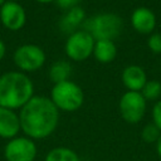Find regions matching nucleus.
Instances as JSON below:
<instances>
[{
    "instance_id": "obj_1",
    "label": "nucleus",
    "mask_w": 161,
    "mask_h": 161,
    "mask_svg": "<svg viewBox=\"0 0 161 161\" xmlns=\"http://www.w3.org/2000/svg\"><path fill=\"white\" fill-rule=\"evenodd\" d=\"M20 126L26 137L42 140L50 136L58 126L59 109L50 98L35 96L20 109Z\"/></svg>"
},
{
    "instance_id": "obj_2",
    "label": "nucleus",
    "mask_w": 161,
    "mask_h": 161,
    "mask_svg": "<svg viewBox=\"0 0 161 161\" xmlns=\"http://www.w3.org/2000/svg\"><path fill=\"white\" fill-rule=\"evenodd\" d=\"M33 98V83L23 73L9 72L0 77V107L16 109Z\"/></svg>"
},
{
    "instance_id": "obj_3",
    "label": "nucleus",
    "mask_w": 161,
    "mask_h": 161,
    "mask_svg": "<svg viewBox=\"0 0 161 161\" xmlns=\"http://www.w3.org/2000/svg\"><path fill=\"white\" fill-rule=\"evenodd\" d=\"M52 102L58 109L65 112H73L80 108L83 104V91L82 88L70 80H64L54 84L50 96Z\"/></svg>"
},
{
    "instance_id": "obj_4",
    "label": "nucleus",
    "mask_w": 161,
    "mask_h": 161,
    "mask_svg": "<svg viewBox=\"0 0 161 161\" xmlns=\"http://www.w3.org/2000/svg\"><path fill=\"white\" fill-rule=\"evenodd\" d=\"M122 29V19L112 13L94 16L89 23V33L96 40H112Z\"/></svg>"
},
{
    "instance_id": "obj_5",
    "label": "nucleus",
    "mask_w": 161,
    "mask_h": 161,
    "mask_svg": "<svg viewBox=\"0 0 161 161\" xmlns=\"http://www.w3.org/2000/svg\"><path fill=\"white\" fill-rule=\"evenodd\" d=\"M94 38L89 31L77 30L73 31L65 43V53L67 55L75 62H80L87 59L94 48Z\"/></svg>"
},
{
    "instance_id": "obj_6",
    "label": "nucleus",
    "mask_w": 161,
    "mask_h": 161,
    "mask_svg": "<svg viewBox=\"0 0 161 161\" xmlns=\"http://www.w3.org/2000/svg\"><path fill=\"white\" fill-rule=\"evenodd\" d=\"M146 112V99L141 92L128 91L119 101V113L128 123H137L142 119Z\"/></svg>"
},
{
    "instance_id": "obj_7",
    "label": "nucleus",
    "mask_w": 161,
    "mask_h": 161,
    "mask_svg": "<svg viewBox=\"0 0 161 161\" xmlns=\"http://www.w3.org/2000/svg\"><path fill=\"white\" fill-rule=\"evenodd\" d=\"M35 142L29 137H14L9 140L4 148L6 161H34L36 157Z\"/></svg>"
},
{
    "instance_id": "obj_8",
    "label": "nucleus",
    "mask_w": 161,
    "mask_h": 161,
    "mask_svg": "<svg viewBox=\"0 0 161 161\" xmlns=\"http://www.w3.org/2000/svg\"><path fill=\"white\" fill-rule=\"evenodd\" d=\"M44 60H45V54L43 49L34 44L21 45L15 50V54H14L15 64L20 69L28 70V72L39 69L44 64Z\"/></svg>"
},
{
    "instance_id": "obj_9",
    "label": "nucleus",
    "mask_w": 161,
    "mask_h": 161,
    "mask_svg": "<svg viewBox=\"0 0 161 161\" xmlns=\"http://www.w3.org/2000/svg\"><path fill=\"white\" fill-rule=\"evenodd\" d=\"M1 23L10 30H18L25 24V11L15 1H6L0 10Z\"/></svg>"
},
{
    "instance_id": "obj_10",
    "label": "nucleus",
    "mask_w": 161,
    "mask_h": 161,
    "mask_svg": "<svg viewBox=\"0 0 161 161\" xmlns=\"http://www.w3.org/2000/svg\"><path fill=\"white\" fill-rule=\"evenodd\" d=\"M21 130L19 116L9 108L0 107V137L11 140Z\"/></svg>"
},
{
    "instance_id": "obj_11",
    "label": "nucleus",
    "mask_w": 161,
    "mask_h": 161,
    "mask_svg": "<svg viewBox=\"0 0 161 161\" xmlns=\"http://www.w3.org/2000/svg\"><path fill=\"white\" fill-rule=\"evenodd\" d=\"M131 23L132 26L141 34H148L153 30L156 25V18L152 10L145 6H140L136 10H133L131 15Z\"/></svg>"
},
{
    "instance_id": "obj_12",
    "label": "nucleus",
    "mask_w": 161,
    "mask_h": 161,
    "mask_svg": "<svg viewBox=\"0 0 161 161\" xmlns=\"http://www.w3.org/2000/svg\"><path fill=\"white\" fill-rule=\"evenodd\" d=\"M122 82L128 91L140 92L147 82L146 73L138 65H128L122 72Z\"/></svg>"
},
{
    "instance_id": "obj_13",
    "label": "nucleus",
    "mask_w": 161,
    "mask_h": 161,
    "mask_svg": "<svg viewBox=\"0 0 161 161\" xmlns=\"http://www.w3.org/2000/svg\"><path fill=\"white\" fill-rule=\"evenodd\" d=\"M93 54L96 59L101 63H109L114 59L117 54V48L113 40H96Z\"/></svg>"
},
{
    "instance_id": "obj_14",
    "label": "nucleus",
    "mask_w": 161,
    "mask_h": 161,
    "mask_svg": "<svg viewBox=\"0 0 161 161\" xmlns=\"http://www.w3.org/2000/svg\"><path fill=\"white\" fill-rule=\"evenodd\" d=\"M84 19V10L79 6L70 9L60 21V26L64 31L74 30Z\"/></svg>"
},
{
    "instance_id": "obj_15",
    "label": "nucleus",
    "mask_w": 161,
    "mask_h": 161,
    "mask_svg": "<svg viewBox=\"0 0 161 161\" xmlns=\"http://www.w3.org/2000/svg\"><path fill=\"white\" fill-rule=\"evenodd\" d=\"M70 72H72V67H70V64L68 62L58 60V62L53 63V65L50 67L49 77L57 84V83L68 80V78L70 75Z\"/></svg>"
},
{
    "instance_id": "obj_16",
    "label": "nucleus",
    "mask_w": 161,
    "mask_h": 161,
    "mask_svg": "<svg viewBox=\"0 0 161 161\" xmlns=\"http://www.w3.org/2000/svg\"><path fill=\"white\" fill-rule=\"evenodd\" d=\"M44 161H79V156L68 147H55L47 153Z\"/></svg>"
},
{
    "instance_id": "obj_17",
    "label": "nucleus",
    "mask_w": 161,
    "mask_h": 161,
    "mask_svg": "<svg viewBox=\"0 0 161 161\" xmlns=\"http://www.w3.org/2000/svg\"><path fill=\"white\" fill-rule=\"evenodd\" d=\"M141 94L143 96V98L147 101H153L157 99L161 94V83L157 80H148L146 82L145 87L141 91Z\"/></svg>"
},
{
    "instance_id": "obj_18",
    "label": "nucleus",
    "mask_w": 161,
    "mask_h": 161,
    "mask_svg": "<svg viewBox=\"0 0 161 161\" xmlns=\"http://www.w3.org/2000/svg\"><path fill=\"white\" fill-rule=\"evenodd\" d=\"M160 136H161V131L155 123H147L141 131V137L147 143H153V142L156 143Z\"/></svg>"
},
{
    "instance_id": "obj_19",
    "label": "nucleus",
    "mask_w": 161,
    "mask_h": 161,
    "mask_svg": "<svg viewBox=\"0 0 161 161\" xmlns=\"http://www.w3.org/2000/svg\"><path fill=\"white\" fill-rule=\"evenodd\" d=\"M147 45L153 53L161 54V34H158V33L152 34L147 40Z\"/></svg>"
},
{
    "instance_id": "obj_20",
    "label": "nucleus",
    "mask_w": 161,
    "mask_h": 161,
    "mask_svg": "<svg viewBox=\"0 0 161 161\" xmlns=\"http://www.w3.org/2000/svg\"><path fill=\"white\" fill-rule=\"evenodd\" d=\"M152 118H153V123L161 131V101H158L153 106V108H152Z\"/></svg>"
},
{
    "instance_id": "obj_21",
    "label": "nucleus",
    "mask_w": 161,
    "mask_h": 161,
    "mask_svg": "<svg viewBox=\"0 0 161 161\" xmlns=\"http://www.w3.org/2000/svg\"><path fill=\"white\" fill-rule=\"evenodd\" d=\"M78 3H79V0H57V4L62 9H69V10L75 8Z\"/></svg>"
},
{
    "instance_id": "obj_22",
    "label": "nucleus",
    "mask_w": 161,
    "mask_h": 161,
    "mask_svg": "<svg viewBox=\"0 0 161 161\" xmlns=\"http://www.w3.org/2000/svg\"><path fill=\"white\" fill-rule=\"evenodd\" d=\"M156 152H157L158 157L161 158V136H160V138H158L157 142H156Z\"/></svg>"
},
{
    "instance_id": "obj_23",
    "label": "nucleus",
    "mask_w": 161,
    "mask_h": 161,
    "mask_svg": "<svg viewBox=\"0 0 161 161\" xmlns=\"http://www.w3.org/2000/svg\"><path fill=\"white\" fill-rule=\"evenodd\" d=\"M4 54H5V45H4V43L0 40V59L4 57Z\"/></svg>"
},
{
    "instance_id": "obj_24",
    "label": "nucleus",
    "mask_w": 161,
    "mask_h": 161,
    "mask_svg": "<svg viewBox=\"0 0 161 161\" xmlns=\"http://www.w3.org/2000/svg\"><path fill=\"white\" fill-rule=\"evenodd\" d=\"M36 1H39V3H50L53 0H36Z\"/></svg>"
},
{
    "instance_id": "obj_25",
    "label": "nucleus",
    "mask_w": 161,
    "mask_h": 161,
    "mask_svg": "<svg viewBox=\"0 0 161 161\" xmlns=\"http://www.w3.org/2000/svg\"><path fill=\"white\" fill-rule=\"evenodd\" d=\"M4 1H5V0H0V5H1V4H4Z\"/></svg>"
}]
</instances>
